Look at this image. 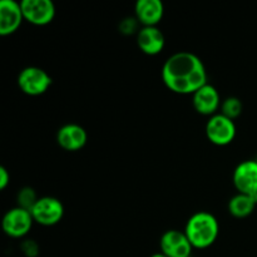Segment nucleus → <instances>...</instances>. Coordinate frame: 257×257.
<instances>
[{"label":"nucleus","mask_w":257,"mask_h":257,"mask_svg":"<svg viewBox=\"0 0 257 257\" xmlns=\"http://www.w3.org/2000/svg\"><path fill=\"white\" fill-rule=\"evenodd\" d=\"M162 80L171 92L193 94L207 84V70L198 55L177 52L163 63Z\"/></svg>","instance_id":"f257e3e1"},{"label":"nucleus","mask_w":257,"mask_h":257,"mask_svg":"<svg viewBox=\"0 0 257 257\" xmlns=\"http://www.w3.org/2000/svg\"><path fill=\"white\" fill-rule=\"evenodd\" d=\"M183 232L193 248L203 250L212 246L217 240L220 225L212 213L200 211L188 218Z\"/></svg>","instance_id":"f03ea898"},{"label":"nucleus","mask_w":257,"mask_h":257,"mask_svg":"<svg viewBox=\"0 0 257 257\" xmlns=\"http://www.w3.org/2000/svg\"><path fill=\"white\" fill-rule=\"evenodd\" d=\"M53 79L47 70L39 67H27L18 75V85L20 90L28 95L44 94L52 85Z\"/></svg>","instance_id":"7ed1b4c3"},{"label":"nucleus","mask_w":257,"mask_h":257,"mask_svg":"<svg viewBox=\"0 0 257 257\" xmlns=\"http://www.w3.org/2000/svg\"><path fill=\"white\" fill-rule=\"evenodd\" d=\"M206 136L208 141L216 146H227L235 140L236 124L235 120L225 117L221 113L211 115L206 123Z\"/></svg>","instance_id":"20e7f679"},{"label":"nucleus","mask_w":257,"mask_h":257,"mask_svg":"<svg viewBox=\"0 0 257 257\" xmlns=\"http://www.w3.org/2000/svg\"><path fill=\"white\" fill-rule=\"evenodd\" d=\"M34 222L42 226H54L64 216V206L58 198L52 196L40 197L30 211Z\"/></svg>","instance_id":"39448f33"},{"label":"nucleus","mask_w":257,"mask_h":257,"mask_svg":"<svg viewBox=\"0 0 257 257\" xmlns=\"http://www.w3.org/2000/svg\"><path fill=\"white\" fill-rule=\"evenodd\" d=\"M33 216L30 211L22 207L10 208L4 215L2 221L3 231L12 238H23L32 230Z\"/></svg>","instance_id":"423d86ee"},{"label":"nucleus","mask_w":257,"mask_h":257,"mask_svg":"<svg viewBox=\"0 0 257 257\" xmlns=\"http://www.w3.org/2000/svg\"><path fill=\"white\" fill-rule=\"evenodd\" d=\"M20 5L24 20L33 25H48L55 17V5L52 0H22Z\"/></svg>","instance_id":"0eeeda50"},{"label":"nucleus","mask_w":257,"mask_h":257,"mask_svg":"<svg viewBox=\"0 0 257 257\" xmlns=\"http://www.w3.org/2000/svg\"><path fill=\"white\" fill-rule=\"evenodd\" d=\"M233 186L238 193L257 195V161L247 160L235 168L232 175Z\"/></svg>","instance_id":"6e6552de"},{"label":"nucleus","mask_w":257,"mask_h":257,"mask_svg":"<svg viewBox=\"0 0 257 257\" xmlns=\"http://www.w3.org/2000/svg\"><path fill=\"white\" fill-rule=\"evenodd\" d=\"M161 252L168 257H191L192 245L186 237L185 232L180 230H168L161 236Z\"/></svg>","instance_id":"1a4fd4ad"},{"label":"nucleus","mask_w":257,"mask_h":257,"mask_svg":"<svg viewBox=\"0 0 257 257\" xmlns=\"http://www.w3.org/2000/svg\"><path fill=\"white\" fill-rule=\"evenodd\" d=\"M24 20L22 5L15 0L0 2V35L7 37L17 32Z\"/></svg>","instance_id":"9d476101"},{"label":"nucleus","mask_w":257,"mask_h":257,"mask_svg":"<svg viewBox=\"0 0 257 257\" xmlns=\"http://www.w3.org/2000/svg\"><path fill=\"white\" fill-rule=\"evenodd\" d=\"M221 97L212 84H205L192 94V104L196 112L202 115L216 114L221 108Z\"/></svg>","instance_id":"9b49d317"},{"label":"nucleus","mask_w":257,"mask_h":257,"mask_svg":"<svg viewBox=\"0 0 257 257\" xmlns=\"http://www.w3.org/2000/svg\"><path fill=\"white\" fill-rule=\"evenodd\" d=\"M87 131L77 123H68L62 125L57 132V142L63 150L75 152L87 145Z\"/></svg>","instance_id":"f8f14e48"},{"label":"nucleus","mask_w":257,"mask_h":257,"mask_svg":"<svg viewBox=\"0 0 257 257\" xmlns=\"http://www.w3.org/2000/svg\"><path fill=\"white\" fill-rule=\"evenodd\" d=\"M165 44V34L158 27H142L137 32V45L145 54H160Z\"/></svg>","instance_id":"ddd939ff"},{"label":"nucleus","mask_w":257,"mask_h":257,"mask_svg":"<svg viewBox=\"0 0 257 257\" xmlns=\"http://www.w3.org/2000/svg\"><path fill=\"white\" fill-rule=\"evenodd\" d=\"M136 19L143 27H157L165 14L161 0H138L135 5Z\"/></svg>","instance_id":"4468645a"},{"label":"nucleus","mask_w":257,"mask_h":257,"mask_svg":"<svg viewBox=\"0 0 257 257\" xmlns=\"http://www.w3.org/2000/svg\"><path fill=\"white\" fill-rule=\"evenodd\" d=\"M257 205V195L237 193L228 201V212L236 218H245L253 212Z\"/></svg>","instance_id":"2eb2a0df"},{"label":"nucleus","mask_w":257,"mask_h":257,"mask_svg":"<svg viewBox=\"0 0 257 257\" xmlns=\"http://www.w3.org/2000/svg\"><path fill=\"white\" fill-rule=\"evenodd\" d=\"M221 114H223L225 117L230 118V119L235 120L236 118H238L242 113L243 105L241 102L240 98L237 97H228L226 99L222 100L221 103Z\"/></svg>","instance_id":"dca6fc26"},{"label":"nucleus","mask_w":257,"mask_h":257,"mask_svg":"<svg viewBox=\"0 0 257 257\" xmlns=\"http://www.w3.org/2000/svg\"><path fill=\"white\" fill-rule=\"evenodd\" d=\"M39 198L37 197V193L33 188L24 187L19 191L18 193V207H22L24 210L32 211L34 205Z\"/></svg>","instance_id":"f3484780"},{"label":"nucleus","mask_w":257,"mask_h":257,"mask_svg":"<svg viewBox=\"0 0 257 257\" xmlns=\"http://www.w3.org/2000/svg\"><path fill=\"white\" fill-rule=\"evenodd\" d=\"M22 251L27 257H37L39 253V246L34 240H25L22 243Z\"/></svg>","instance_id":"a211bd4d"},{"label":"nucleus","mask_w":257,"mask_h":257,"mask_svg":"<svg viewBox=\"0 0 257 257\" xmlns=\"http://www.w3.org/2000/svg\"><path fill=\"white\" fill-rule=\"evenodd\" d=\"M137 22L138 20L136 18H128V19H124L122 23H120V32L124 33V34H131L136 30L137 28Z\"/></svg>","instance_id":"6ab92c4d"},{"label":"nucleus","mask_w":257,"mask_h":257,"mask_svg":"<svg viewBox=\"0 0 257 257\" xmlns=\"http://www.w3.org/2000/svg\"><path fill=\"white\" fill-rule=\"evenodd\" d=\"M10 182V175H9V171L2 166L0 167V190H5L8 187Z\"/></svg>","instance_id":"aec40b11"},{"label":"nucleus","mask_w":257,"mask_h":257,"mask_svg":"<svg viewBox=\"0 0 257 257\" xmlns=\"http://www.w3.org/2000/svg\"><path fill=\"white\" fill-rule=\"evenodd\" d=\"M151 257H168V256H167V255H165V253H163V252H161V251H160V252H156V253H153V255L151 256Z\"/></svg>","instance_id":"412c9836"},{"label":"nucleus","mask_w":257,"mask_h":257,"mask_svg":"<svg viewBox=\"0 0 257 257\" xmlns=\"http://www.w3.org/2000/svg\"><path fill=\"white\" fill-rule=\"evenodd\" d=\"M256 161H257V158H256Z\"/></svg>","instance_id":"4be33fe9"}]
</instances>
